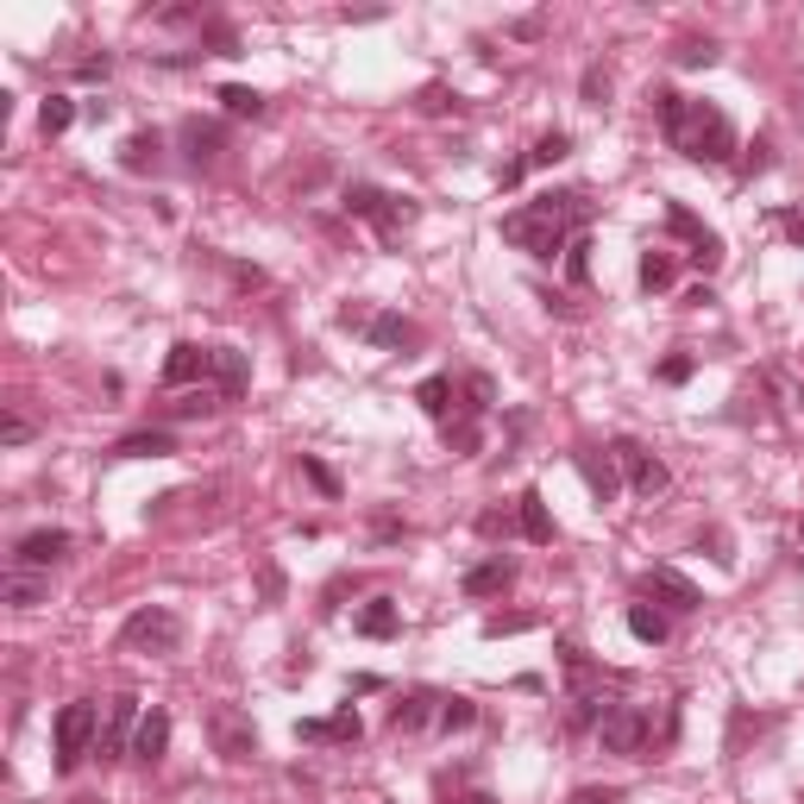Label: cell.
<instances>
[{
	"label": "cell",
	"instance_id": "obj_43",
	"mask_svg": "<svg viewBox=\"0 0 804 804\" xmlns=\"http://www.w3.org/2000/svg\"><path fill=\"white\" fill-rule=\"evenodd\" d=\"M447 107H452L447 88H422V114H447Z\"/></svg>",
	"mask_w": 804,
	"mask_h": 804
},
{
	"label": "cell",
	"instance_id": "obj_34",
	"mask_svg": "<svg viewBox=\"0 0 804 804\" xmlns=\"http://www.w3.org/2000/svg\"><path fill=\"white\" fill-rule=\"evenodd\" d=\"M717 57H723V50L710 45V38H691V45H678V63H685V70H710Z\"/></svg>",
	"mask_w": 804,
	"mask_h": 804
},
{
	"label": "cell",
	"instance_id": "obj_25",
	"mask_svg": "<svg viewBox=\"0 0 804 804\" xmlns=\"http://www.w3.org/2000/svg\"><path fill=\"white\" fill-rule=\"evenodd\" d=\"M434 704H440V698H434V691H409V698H402L397 710H390V729H397V735H402V729H422L427 717H440Z\"/></svg>",
	"mask_w": 804,
	"mask_h": 804
},
{
	"label": "cell",
	"instance_id": "obj_21",
	"mask_svg": "<svg viewBox=\"0 0 804 804\" xmlns=\"http://www.w3.org/2000/svg\"><path fill=\"white\" fill-rule=\"evenodd\" d=\"M402 628V616H397V603L390 598H371L365 610H358V635H371V641H390Z\"/></svg>",
	"mask_w": 804,
	"mask_h": 804
},
{
	"label": "cell",
	"instance_id": "obj_41",
	"mask_svg": "<svg viewBox=\"0 0 804 804\" xmlns=\"http://www.w3.org/2000/svg\"><path fill=\"white\" fill-rule=\"evenodd\" d=\"M584 95L603 107V100H610V75H603V70H584Z\"/></svg>",
	"mask_w": 804,
	"mask_h": 804
},
{
	"label": "cell",
	"instance_id": "obj_9",
	"mask_svg": "<svg viewBox=\"0 0 804 804\" xmlns=\"http://www.w3.org/2000/svg\"><path fill=\"white\" fill-rule=\"evenodd\" d=\"M610 452H616V465L628 472V484H635L641 497H660V490L673 484V472H666V465H660V459H653V452L641 447V440H616Z\"/></svg>",
	"mask_w": 804,
	"mask_h": 804
},
{
	"label": "cell",
	"instance_id": "obj_16",
	"mask_svg": "<svg viewBox=\"0 0 804 804\" xmlns=\"http://www.w3.org/2000/svg\"><path fill=\"white\" fill-rule=\"evenodd\" d=\"M572 459H578V472H584V484H591V497H598V503H610L616 490H623V477H616V452L598 459V452L584 447V452H572Z\"/></svg>",
	"mask_w": 804,
	"mask_h": 804
},
{
	"label": "cell",
	"instance_id": "obj_39",
	"mask_svg": "<svg viewBox=\"0 0 804 804\" xmlns=\"http://www.w3.org/2000/svg\"><path fill=\"white\" fill-rule=\"evenodd\" d=\"M616 799H623L616 785H578L572 792V804H616Z\"/></svg>",
	"mask_w": 804,
	"mask_h": 804
},
{
	"label": "cell",
	"instance_id": "obj_10",
	"mask_svg": "<svg viewBox=\"0 0 804 804\" xmlns=\"http://www.w3.org/2000/svg\"><path fill=\"white\" fill-rule=\"evenodd\" d=\"M208 735H214L221 760H251V754H258V729H251L233 704H221V710L208 717Z\"/></svg>",
	"mask_w": 804,
	"mask_h": 804
},
{
	"label": "cell",
	"instance_id": "obj_11",
	"mask_svg": "<svg viewBox=\"0 0 804 804\" xmlns=\"http://www.w3.org/2000/svg\"><path fill=\"white\" fill-rule=\"evenodd\" d=\"M63 553H70L63 528H32V534H20V547H13V572H50Z\"/></svg>",
	"mask_w": 804,
	"mask_h": 804
},
{
	"label": "cell",
	"instance_id": "obj_33",
	"mask_svg": "<svg viewBox=\"0 0 804 804\" xmlns=\"http://www.w3.org/2000/svg\"><path fill=\"white\" fill-rule=\"evenodd\" d=\"M477 723V710H472V698H440V729H472Z\"/></svg>",
	"mask_w": 804,
	"mask_h": 804
},
{
	"label": "cell",
	"instance_id": "obj_13",
	"mask_svg": "<svg viewBox=\"0 0 804 804\" xmlns=\"http://www.w3.org/2000/svg\"><path fill=\"white\" fill-rule=\"evenodd\" d=\"M358 735H365V723L352 704H340L333 717H302L296 723V742H358Z\"/></svg>",
	"mask_w": 804,
	"mask_h": 804
},
{
	"label": "cell",
	"instance_id": "obj_24",
	"mask_svg": "<svg viewBox=\"0 0 804 804\" xmlns=\"http://www.w3.org/2000/svg\"><path fill=\"white\" fill-rule=\"evenodd\" d=\"M45 598H50V578H38V572H7V603H13V610H38Z\"/></svg>",
	"mask_w": 804,
	"mask_h": 804
},
{
	"label": "cell",
	"instance_id": "obj_38",
	"mask_svg": "<svg viewBox=\"0 0 804 804\" xmlns=\"http://www.w3.org/2000/svg\"><path fill=\"white\" fill-rule=\"evenodd\" d=\"M0 440H7V447H25V440H32V422H25V415H7V422H0Z\"/></svg>",
	"mask_w": 804,
	"mask_h": 804
},
{
	"label": "cell",
	"instance_id": "obj_28",
	"mask_svg": "<svg viewBox=\"0 0 804 804\" xmlns=\"http://www.w3.org/2000/svg\"><path fill=\"white\" fill-rule=\"evenodd\" d=\"M182 145H189V157H196V164H208V157L221 151V126H208V120H182Z\"/></svg>",
	"mask_w": 804,
	"mask_h": 804
},
{
	"label": "cell",
	"instance_id": "obj_3",
	"mask_svg": "<svg viewBox=\"0 0 804 804\" xmlns=\"http://www.w3.org/2000/svg\"><path fill=\"white\" fill-rule=\"evenodd\" d=\"M598 742H603V754L641 760V754L653 748V710H641V704H610L603 723H598Z\"/></svg>",
	"mask_w": 804,
	"mask_h": 804
},
{
	"label": "cell",
	"instance_id": "obj_31",
	"mask_svg": "<svg viewBox=\"0 0 804 804\" xmlns=\"http://www.w3.org/2000/svg\"><path fill=\"white\" fill-rule=\"evenodd\" d=\"M628 635L660 648V641H666V616H660V610H648V603H635V610H628Z\"/></svg>",
	"mask_w": 804,
	"mask_h": 804
},
{
	"label": "cell",
	"instance_id": "obj_26",
	"mask_svg": "<svg viewBox=\"0 0 804 804\" xmlns=\"http://www.w3.org/2000/svg\"><path fill=\"white\" fill-rule=\"evenodd\" d=\"M246 377H251V365H246V352H233V346H221V397L233 402V397H246Z\"/></svg>",
	"mask_w": 804,
	"mask_h": 804
},
{
	"label": "cell",
	"instance_id": "obj_30",
	"mask_svg": "<svg viewBox=\"0 0 804 804\" xmlns=\"http://www.w3.org/2000/svg\"><path fill=\"white\" fill-rule=\"evenodd\" d=\"M221 100H226V114H233V120H258V114H264V95L246 88V82H226Z\"/></svg>",
	"mask_w": 804,
	"mask_h": 804
},
{
	"label": "cell",
	"instance_id": "obj_20",
	"mask_svg": "<svg viewBox=\"0 0 804 804\" xmlns=\"http://www.w3.org/2000/svg\"><path fill=\"white\" fill-rule=\"evenodd\" d=\"M114 452H120V459H170V452H176V434H164V427H145V434H126Z\"/></svg>",
	"mask_w": 804,
	"mask_h": 804
},
{
	"label": "cell",
	"instance_id": "obj_23",
	"mask_svg": "<svg viewBox=\"0 0 804 804\" xmlns=\"http://www.w3.org/2000/svg\"><path fill=\"white\" fill-rule=\"evenodd\" d=\"M157 151H164V139H157V132H132V139L120 145V164L132 176H145V170H157Z\"/></svg>",
	"mask_w": 804,
	"mask_h": 804
},
{
	"label": "cell",
	"instance_id": "obj_5",
	"mask_svg": "<svg viewBox=\"0 0 804 804\" xmlns=\"http://www.w3.org/2000/svg\"><path fill=\"white\" fill-rule=\"evenodd\" d=\"M346 208L358 214V221L377 226V239H397L402 226H415V201L383 196V189H371V182H352V189H346Z\"/></svg>",
	"mask_w": 804,
	"mask_h": 804
},
{
	"label": "cell",
	"instance_id": "obj_2",
	"mask_svg": "<svg viewBox=\"0 0 804 804\" xmlns=\"http://www.w3.org/2000/svg\"><path fill=\"white\" fill-rule=\"evenodd\" d=\"M584 221V196L572 189H547V196L522 201V208H509L503 214V239L528 258H553V251H566V233Z\"/></svg>",
	"mask_w": 804,
	"mask_h": 804
},
{
	"label": "cell",
	"instance_id": "obj_22",
	"mask_svg": "<svg viewBox=\"0 0 804 804\" xmlns=\"http://www.w3.org/2000/svg\"><path fill=\"white\" fill-rule=\"evenodd\" d=\"M415 402H422V415H434V422H452V377H422L415 383Z\"/></svg>",
	"mask_w": 804,
	"mask_h": 804
},
{
	"label": "cell",
	"instance_id": "obj_27",
	"mask_svg": "<svg viewBox=\"0 0 804 804\" xmlns=\"http://www.w3.org/2000/svg\"><path fill=\"white\" fill-rule=\"evenodd\" d=\"M673 276H678V264H673V251H641V289H673Z\"/></svg>",
	"mask_w": 804,
	"mask_h": 804
},
{
	"label": "cell",
	"instance_id": "obj_40",
	"mask_svg": "<svg viewBox=\"0 0 804 804\" xmlns=\"http://www.w3.org/2000/svg\"><path fill=\"white\" fill-rule=\"evenodd\" d=\"M522 628H534V616H490L484 635H522Z\"/></svg>",
	"mask_w": 804,
	"mask_h": 804
},
{
	"label": "cell",
	"instance_id": "obj_46",
	"mask_svg": "<svg viewBox=\"0 0 804 804\" xmlns=\"http://www.w3.org/2000/svg\"><path fill=\"white\" fill-rule=\"evenodd\" d=\"M799 534H804V528H799Z\"/></svg>",
	"mask_w": 804,
	"mask_h": 804
},
{
	"label": "cell",
	"instance_id": "obj_7",
	"mask_svg": "<svg viewBox=\"0 0 804 804\" xmlns=\"http://www.w3.org/2000/svg\"><path fill=\"white\" fill-rule=\"evenodd\" d=\"M208 377H221V346H196V340L170 346V358H164V383H170V390L208 383Z\"/></svg>",
	"mask_w": 804,
	"mask_h": 804
},
{
	"label": "cell",
	"instance_id": "obj_1",
	"mask_svg": "<svg viewBox=\"0 0 804 804\" xmlns=\"http://www.w3.org/2000/svg\"><path fill=\"white\" fill-rule=\"evenodd\" d=\"M653 114H660V132H666V145H673L678 157H691V164H729V157H735V126H729L723 107L660 88V95H653Z\"/></svg>",
	"mask_w": 804,
	"mask_h": 804
},
{
	"label": "cell",
	"instance_id": "obj_29",
	"mask_svg": "<svg viewBox=\"0 0 804 804\" xmlns=\"http://www.w3.org/2000/svg\"><path fill=\"white\" fill-rule=\"evenodd\" d=\"M70 126H75V100H70V95H50L45 107H38V132H45V139L70 132Z\"/></svg>",
	"mask_w": 804,
	"mask_h": 804
},
{
	"label": "cell",
	"instance_id": "obj_42",
	"mask_svg": "<svg viewBox=\"0 0 804 804\" xmlns=\"http://www.w3.org/2000/svg\"><path fill=\"white\" fill-rule=\"evenodd\" d=\"M767 151H773V145H767V139H754V145H748V157H742V170H767Z\"/></svg>",
	"mask_w": 804,
	"mask_h": 804
},
{
	"label": "cell",
	"instance_id": "obj_8",
	"mask_svg": "<svg viewBox=\"0 0 804 804\" xmlns=\"http://www.w3.org/2000/svg\"><path fill=\"white\" fill-rule=\"evenodd\" d=\"M666 226H673L678 239L691 246V258H698V271H717V264H723V239H717V233H710V226H704L698 214L685 208V201H666Z\"/></svg>",
	"mask_w": 804,
	"mask_h": 804
},
{
	"label": "cell",
	"instance_id": "obj_12",
	"mask_svg": "<svg viewBox=\"0 0 804 804\" xmlns=\"http://www.w3.org/2000/svg\"><path fill=\"white\" fill-rule=\"evenodd\" d=\"M641 591H648L653 603H666V610H704V591L685 572H673V566H653V572L641 578Z\"/></svg>",
	"mask_w": 804,
	"mask_h": 804
},
{
	"label": "cell",
	"instance_id": "obj_37",
	"mask_svg": "<svg viewBox=\"0 0 804 804\" xmlns=\"http://www.w3.org/2000/svg\"><path fill=\"white\" fill-rule=\"evenodd\" d=\"M691 371H698V365H691L685 352H673V358H660V383H685Z\"/></svg>",
	"mask_w": 804,
	"mask_h": 804
},
{
	"label": "cell",
	"instance_id": "obj_32",
	"mask_svg": "<svg viewBox=\"0 0 804 804\" xmlns=\"http://www.w3.org/2000/svg\"><path fill=\"white\" fill-rule=\"evenodd\" d=\"M566 151H572V139H566V132H541V139H534V151H528L522 164H528V170H541V164H559Z\"/></svg>",
	"mask_w": 804,
	"mask_h": 804
},
{
	"label": "cell",
	"instance_id": "obj_35",
	"mask_svg": "<svg viewBox=\"0 0 804 804\" xmlns=\"http://www.w3.org/2000/svg\"><path fill=\"white\" fill-rule=\"evenodd\" d=\"M566 276H572V283H591V246H584V239L566 246Z\"/></svg>",
	"mask_w": 804,
	"mask_h": 804
},
{
	"label": "cell",
	"instance_id": "obj_17",
	"mask_svg": "<svg viewBox=\"0 0 804 804\" xmlns=\"http://www.w3.org/2000/svg\"><path fill=\"white\" fill-rule=\"evenodd\" d=\"M509 584H516V566L497 553V559H484V566L465 572V598H497V591H509Z\"/></svg>",
	"mask_w": 804,
	"mask_h": 804
},
{
	"label": "cell",
	"instance_id": "obj_6",
	"mask_svg": "<svg viewBox=\"0 0 804 804\" xmlns=\"http://www.w3.org/2000/svg\"><path fill=\"white\" fill-rule=\"evenodd\" d=\"M120 648H139V653H176L182 648V623H176V610L164 603H151V610H132L120 628Z\"/></svg>",
	"mask_w": 804,
	"mask_h": 804
},
{
	"label": "cell",
	"instance_id": "obj_14",
	"mask_svg": "<svg viewBox=\"0 0 804 804\" xmlns=\"http://www.w3.org/2000/svg\"><path fill=\"white\" fill-rule=\"evenodd\" d=\"M139 698H114L107 704V729H100V754L114 760V754H126V735H139Z\"/></svg>",
	"mask_w": 804,
	"mask_h": 804
},
{
	"label": "cell",
	"instance_id": "obj_45",
	"mask_svg": "<svg viewBox=\"0 0 804 804\" xmlns=\"http://www.w3.org/2000/svg\"><path fill=\"white\" fill-rule=\"evenodd\" d=\"M459 804H497V799H490V792H465Z\"/></svg>",
	"mask_w": 804,
	"mask_h": 804
},
{
	"label": "cell",
	"instance_id": "obj_19",
	"mask_svg": "<svg viewBox=\"0 0 804 804\" xmlns=\"http://www.w3.org/2000/svg\"><path fill=\"white\" fill-rule=\"evenodd\" d=\"M365 340L383 346V352H402V346H415V321H402V315H371Z\"/></svg>",
	"mask_w": 804,
	"mask_h": 804
},
{
	"label": "cell",
	"instance_id": "obj_44",
	"mask_svg": "<svg viewBox=\"0 0 804 804\" xmlns=\"http://www.w3.org/2000/svg\"><path fill=\"white\" fill-rule=\"evenodd\" d=\"M785 233H792V246H804V214H785Z\"/></svg>",
	"mask_w": 804,
	"mask_h": 804
},
{
	"label": "cell",
	"instance_id": "obj_15",
	"mask_svg": "<svg viewBox=\"0 0 804 804\" xmlns=\"http://www.w3.org/2000/svg\"><path fill=\"white\" fill-rule=\"evenodd\" d=\"M164 748H170V710H157V704H151V717L139 723V735H132V760L157 767V760H164Z\"/></svg>",
	"mask_w": 804,
	"mask_h": 804
},
{
	"label": "cell",
	"instance_id": "obj_36",
	"mask_svg": "<svg viewBox=\"0 0 804 804\" xmlns=\"http://www.w3.org/2000/svg\"><path fill=\"white\" fill-rule=\"evenodd\" d=\"M302 477H308V484H315V490H321V497H340V477L327 472L321 459H302Z\"/></svg>",
	"mask_w": 804,
	"mask_h": 804
},
{
	"label": "cell",
	"instance_id": "obj_4",
	"mask_svg": "<svg viewBox=\"0 0 804 804\" xmlns=\"http://www.w3.org/2000/svg\"><path fill=\"white\" fill-rule=\"evenodd\" d=\"M95 735H100L95 704L88 698L63 704V710H57V773H75V767L88 760V748H95Z\"/></svg>",
	"mask_w": 804,
	"mask_h": 804
},
{
	"label": "cell",
	"instance_id": "obj_18",
	"mask_svg": "<svg viewBox=\"0 0 804 804\" xmlns=\"http://www.w3.org/2000/svg\"><path fill=\"white\" fill-rule=\"evenodd\" d=\"M516 522H522V534L534 541V547H547V541H553V516H547V497H541V490H522Z\"/></svg>",
	"mask_w": 804,
	"mask_h": 804
}]
</instances>
